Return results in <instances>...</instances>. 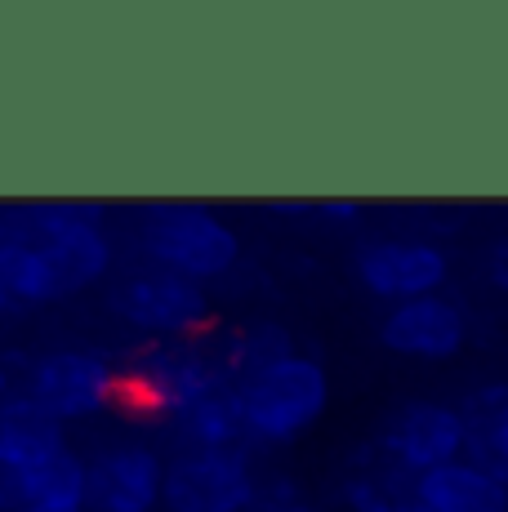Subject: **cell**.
<instances>
[{"label": "cell", "mask_w": 508, "mask_h": 512, "mask_svg": "<svg viewBox=\"0 0 508 512\" xmlns=\"http://www.w3.org/2000/svg\"><path fill=\"white\" fill-rule=\"evenodd\" d=\"M415 499L419 512H508V486L468 459L415 477Z\"/></svg>", "instance_id": "cell-14"}, {"label": "cell", "mask_w": 508, "mask_h": 512, "mask_svg": "<svg viewBox=\"0 0 508 512\" xmlns=\"http://www.w3.org/2000/svg\"><path fill=\"white\" fill-rule=\"evenodd\" d=\"M361 214H366V205L348 201V196H339V201H312V219L330 223V228H357Z\"/></svg>", "instance_id": "cell-21"}, {"label": "cell", "mask_w": 508, "mask_h": 512, "mask_svg": "<svg viewBox=\"0 0 508 512\" xmlns=\"http://www.w3.org/2000/svg\"><path fill=\"white\" fill-rule=\"evenodd\" d=\"M165 455L143 437L107 441L85 455V512H161Z\"/></svg>", "instance_id": "cell-9"}, {"label": "cell", "mask_w": 508, "mask_h": 512, "mask_svg": "<svg viewBox=\"0 0 508 512\" xmlns=\"http://www.w3.org/2000/svg\"><path fill=\"white\" fill-rule=\"evenodd\" d=\"M27 508H85V455L67 446L27 481Z\"/></svg>", "instance_id": "cell-18"}, {"label": "cell", "mask_w": 508, "mask_h": 512, "mask_svg": "<svg viewBox=\"0 0 508 512\" xmlns=\"http://www.w3.org/2000/svg\"><path fill=\"white\" fill-rule=\"evenodd\" d=\"M379 343L406 361H455L468 348V312L451 294L393 303L379 321Z\"/></svg>", "instance_id": "cell-11"}, {"label": "cell", "mask_w": 508, "mask_h": 512, "mask_svg": "<svg viewBox=\"0 0 508 512\" xmlns=\"http://www.w3.org/2000/svg\"><path fill=\"white\" fill-rule=\"evenodd\" d=\"M0 236L27 241L58 268L67 294H85L116 268V241L99 205L85 201H32L0 210Z\"/></svg>", "instance_id": "cell-2"}, {"label": "cell", "mask_w": 508, "mask_h": 512, "mask_svg": "<svg viewBox=\"0 0 508 512\" xmlns=\"http://www.w3.org/2000/svg\"><path fill=\"white\" fill-rule=\"evenodd\" d=\"M41 415H50L58 428L67 423H94L125 406V366H116L103 348H50L36 352L32 392Z\"/></svg>", "instance_id": "cell-6"}, {"label": "cell", "mask_w": 508, "mask_h": 512, "mask_svg": "<svg viewBox=\"0 0 508 512\" xmlns=\"http://www.w3.org/2000/svg\"><path fill=\"white\" fill-rule=\"evenodd\" d=\"M486 277H491V285H495L500 294H508V236L491 245V259H486Z\"/></svg>", "instance_id": "cell-22"}, {"label": "cell", "mask_w": 508, "mask_h": 512, "mask_svg": "<svg viewBox=\"0 0 508 512\" xmlns=\"http://www.w3.org/2000/svg\"><path fill=\"white\" fill-rule=\"evenodd\" d=\"M134 245L143 263L174 272L183 281H197L210 290L214 281H228L241 268V232L219 210L201 201H152L134 219Z\"/></svg>", "instance_id": "cell-1"}, {"label": "cell", "mask_w": 508, "mask_h": 512, "mask_svg": "<svg viewBox=\"0 0 508 512\" xmlns=\"http://www.w3.org/2000/svg\"><path fill=\"white\" fill-rule=\"evenodd\" d=\"M219 388H232V374L205 339L148 343L125 366V406H139L161 423H174L188 406Z\"/></svg>", "instance_id": "cell-4"}, {"label": "cell", "mask_w": 508, "mask_h": 512, "mask_svg": "<svg viewBox=\"0 0 508 512\" xmlns=\"http://www.w3.org/2000/svg\"><path fill=\"white\" fill-rule=\"evenodd\" d=\"M254 486L250 450H179L165 459L161 512H250Z\"/></svg>", "instance_id": "cell-7"}, {"label": "cell", "mask_w": 508, "mask_h": 512, "mask_svg": "<svg viewBox=\"0 0 508 512\" xmlns=\"http://www.w3.org/2000/svg\"><path fill=\"white\" fill-rule=\"evenodd\" d=\"M103 303L121 326H130L134 334H148L152 343L205 339V330L214 326V299L205 285L148 268V263L107 281Z\"/></svg>", "instance_id": "cell-5"}, {"label": "cell", "mask_w": 508, "mask_h": 512, "mask_svg": "<svg viewBox=\"0 0 508 512\" xmlns=\"http://www.w3.org/2000/svg\"><path fill=\"white\" fill-rule=\"evenodd\" d=\"M250 512H317V504H312L308 490L295 477L272 472V477H259V486H254Z\"/></svg>", "instance_id": "cell-19"}, {"label": "cell", "mask_w": 508, "mask_h": 512, "mask_svg": "<svg viewBox=\"0 0 508 512\" xmlns=\"http://www.w3.org/2000/svg\"><path fill=\"white\" fill-rule=\"evenodd\" d=\"M23 512H85V508H23Z\"/></svg>", "instance_id": "cell-24"}, {"label": "cell", "mask_w": 508, "mask_h": 512, "mask_svg": "<svg viewBox=\"0 0 508 512\" xmlns=\"http://www.w3.org/2000/svg\"><path fill=\"white\" fill-rule=\"evenodd\" d=\"M353 272L370 299H384L393 308L424 294H446L451 254L424 236H379V241L357 245Z\"/></svg>", "instance_id": "cell-8"}, {"label": "cell", "mask_w": 508, "mask_h": 512, "mask_svg": "<svg viewBox=\"0 0 508 512\" xmlns=\"http://www.w3.org/2000/svg\"><path fill=\"white\" fill-rule=\"evenodd\" d=\"M339 504L348 512H419L415 477L379 446V437H370L339 472Z\"/></svg>", "instance_id": "cell-12"}, {"label": "cell", "mask_w": 508, "mask_h": 512, "mask_svg": "<svg viewBox=\"0 0 508 512\" xmlns=\"http://www.w3.org/2000/svg\"><path fill=\"white\" fill-rule=\"evenodd\" d=\"M32 370H36V352L32 348H0V406L9 401H27L32 392Z\"/></svg>", "instance_id": "cell-20"}, {"label": "cell", "mask_w": 508, "mask_h": 512, "mask_svg": "<svg viewBox=\"0 0 508 512\" xmlns=\"http://www.w3.org/2000/svg\"><path fill=\"white\" fill-rule=\"evenodd\" d=\"M214 352H219L223 370L232 374V383H241L246 374L272 366V361L290 357V352H299V343L281 321H254V326H241L223 343H214Z\"/></svg>", "instance_id": "cell-17"}, {"label": "cell", "mask_w": 508, "mask_h": 512, "mask_svg": "<svg viewBox=\"0 0 508 512\" xmlns=\"http://www.w3.org/2000/svg\"><path fill=\"white\" fill-rule=\"evenodd\" d=\"M459 415H464L468 428L464 459L508 486V379L473 388L459 406Z\"/></svg>", "instance_id": "cell-15"}, {"label": "cell", "mask_w": 508, "mask_h": 512, "mask_svg": "<svg viewBox=\"0 0 508 512\" xmlns=\"http://www.w3.org/2000/svg\"><path fill=\"white\" fill-rule=\"evenodd\" d=\"M272 214H290V219H308L312 214V201H268Z\"/></svg>", "instance_id": "cell-23"}, {"label": "cell", "mask_w": 508, "mask_h": 512, "mask_svg": "<svg viewBox=\"0 0 508 512\" xmlns=\"http://www.w3.org/2000/svg\"><path fill=\"white\" fill-rule=\"evenodd\" d=\"M72 446L67 441V428H58L50 415L32 406V401H9L0 406V468H9L18 481L36 477L45 464H54L63 450Z\"/></svg>", "instance_id": "cell-13"}, {"label": "cell", "mask_w": 508, "mask_h": 512, "mask_svg": "<svg viewBox=\"0 0 508 512\" xmlns=\"http://www.w3.org/2000/svg\"><path fill=\"white\" fill-rule=\"evenodd\" d=\"M170 428H174V437H179L183 450H250L246 423H241V406H237V383L201 397L197 406L183 410Z\"/></svg>", "instance_id": "cell-16"}, {"label": "cell", "mask_w": 508, "mask_h": 512, "mask_svg": "<svg viewBox=\"0 0 508 512\" xmlns=\"http://www.w3.org/2000/svg\"><path fill=\"white\" fill-rule=\"evenodd\" d=\"M237 406L250 446H295L326 415L330 374L308 352H290L237 383Z\"/></svg>", "instance_id": "cell-3"}, {"label": "cell", "mask_w": 508, "mask_h": 512, "mask_svg": "<svg viewBox=\"0 0 508 512\" xmlns=\"http://www.w3.org/2000/svg\"><path fill=\"white\" fill-rule=\"evenodd\" d=\"M375 437L410 477L459 464L468 450L464 415H459V406H451V401H406V406H397L384 419V428Z\"/></svg>", "instance_id": "cell-10"}]
</instances>
